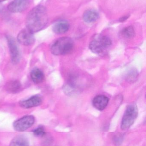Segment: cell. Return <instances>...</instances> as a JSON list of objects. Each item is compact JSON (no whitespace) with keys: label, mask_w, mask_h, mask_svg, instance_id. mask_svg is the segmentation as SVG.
Segmentation results:
<instances>
[{"label":"cell","mask_w":146,"mask_h":146,"mask_svg":"<svg viewBox=\"0 0 146 146\" xmlns=\"http://www.w3.org/2000/svg\"><path fill=\"white\" fill-rule=\"evenodd\" d=\"M48 22L47 10L44 6L39 5L29 12L26 19L27 28L33 33L43 29Z\"/></svg>","instance_id":"obj_1"},{"label":"cell","mask_w":146,"mask_h":146,"mask_svg":"<svg viewBox=\"0 0 146 146\" xmlns=\"http://www.w3.org/2000/svg\"><path fill=\"white\" fill-rule=\"evenodd\" d=\"M112 42L109 37L98 34L92 39L89 48L94 54L103 56L108 52L111 47Z\"/></svg>","instance_id":"obj_2"},{"label":"cell","mask_w":146,"mask_h":146,"mask_svg":"<svg viewBox=\"0 0 146 146\" xmlns=\"http://www.w3.org/2000/svg\"><path fill=\"white\" fill-rule=\"evenodd\" d=\"M73 47V40L70 38L64 37L58 38L52 44L51 51L55 55H63L71 52Z\"/></svg>","instance_id":"obj_3"},{"label":"cell","mask_w":146,"mask_h":146,"mask_svg":"<svg viewBox=\"0 0 146 146\" xmlns=\"http://www.w3.org/2000/svg\"><path fill=\"white\" fill-rule=\"evenodd\" d=\"M138 115V108L136 105H129L126 108L121 123V129L126 130L133 124Z\"/></svg>","instance_id":"obj_4"},{"label":"cell","mask_w":146,"mask_h":146,"mask_svg":"<svg viewBox=\"0 0 146 146\" xmlns=\"http://www.w3.org/2000/svg\"><path fill=\"white\" fill-rule=\"evenodd\" d=\"M35 120L33 116H25L15 121L13 124V127L15 131L23 132L31 127L34 124Z\"/></svg>","instance_id":"obj_5"},{"label":"cell","mask_w":146,"mask_h":146,"mask_svg":"<svg viewBox=\"0 0 146 146\" xmlns=\"http://www.w3.org/2000/svg\"><path fill=\"white\" fill-rule=\"evenodd\" d=\"M11 61L14 64H17L20 60V53L15 40L12 37L7 36Z\"/></svg>","instance_id":"obj_6"},{"label":"cell","mask_w":146,"mask_h":146,"mask_svg":"<svg viewBox=\"0 0 146 146\" xmlns=\"http://www.w3.org/2000/svg\"><path fill=\"white\" fill-rule=\"evenodd\" d=\"M33 33L27 28L22 30L19 33L17 36L18 42L26 46L31 45L35 41Z\"/></svg>","instance_id":"obj_7"},{"label":"cell","mask_w":146,"mask_h":146,"mask_svg":"<svg viewBox=\"0 0 146 146\" xmlns=\"http://www.w3.org/2000/svg\"><path fill=\"white\" fill-rule=\"evenodd\" d=\"M29 5V0H14L9 3L7 8L11 13H21L25 10Z\"/></svg>","instance_id":"obj_8"},{"label":"cell","mask_w":146,"mask_h":146,"mask_svg":"<svg viewBox=\"0 0 146 146\" xmlns=\"http://www.w3.org/2000/svg\"><path fill=\"white\" fill-rule=\"evenodd\" d=\"M43 99L39 95H35L19 102L20 106L24 109H30L39 106L42 104Z\"/></svg>","instance_id":"obj_9"},{"label":"cell","mask_w":146,"mask_h":146,"mask_svg":"<svg viewBox=\"0 0 146 146\" xmlns=\"http://www.w3.org/2000/svg\"><path fill=\"white\" fill-rule=\"evenodd\" d=\"M109 102V99L106 96L99 95L94 98L92 103L93 106L97 110L102 111L106 108Z\"/></svg>","instance_id":"obj_10"},{"label":"cell","mask_w":146,"mask_h":146,"mask_svg":"<svg viewBox=\"0 0 146 146\" xmlns=\"http://www.w3.org/2000/svg\"><path fill=\"white\" fill-rule=\"evenodd\" d=\"M69 28V24L66 20H60L56 22L53 26V31L56 34H63L67 32Z\"/></svg>","instance_id":"obj_11"},{"label":"cell","mask_w":146,"mask_h":146,"mask_svg":"<svg viewBox=\"0 0 146 146\" xmlns=\"http://www.w3.org/2000/svg\"><path fill=\"white\" fill-rule=\"evenodd\" d=\"M9 146H29V142L25 136L18 135L12 139Z\"/></svg>","instance_id":"obj_12"},{"label":"cell","mask_w":146,"mask_h":146,"mask_svg":"<svg viewBox=\"0 0 146 146\" xmlns=\"http://www.w3.org/2000/svg\"><path fill=\"white\" fill-rule=\"evenodd\" d=\"M99 18V14L97 11L90 9L86 11L83 15V19L87 23H91L96 21Z\"/></svg>","instance_id":"obj_13"},{"label":"cell","mask_w":146,"mask_h":146,"mask_svg":"<svg viewBox=\"0 0 146 146\" xmlns=\"http://www.w3.org/2000/svg\"><path fill=\"white\" fill-rule=\"evenodd\" d=\"M31 76L33 81L36 84L43 82L44 79L43 73L38 68L33 69L31 72Z\"/></svg>","instance_id":"obj_14"},{"label":"cell","mask_w":146,"mask_h":146,"mask_svg":"<svg viewBox=\"0 0 146 146\" xmlns=\"http://www.w3.org/2000/svg\"><path fill=\"white\" fill-rule=\"evenodd\" d=\"M20 82L17 80L12 81L7 84L6 88L7 91L12 93H16L21 89Z\"/></svg>","instance_id":"obj_15"},{"label":"cell","mask_w":146,"mask_h":146,"mask_svg":"<svg viewBox=\"0 0 146 146\" xmlns=\"http://www.w3.org/2000/svg\"><path fill=\"white\" fill-rule=\"evenodd\" d=\"M122 33L124 37L128 38H131L134 36L135 31L132 27L129 26L123 29Z\"/></svg>","instance_id":"obj_16"},{"label":"cell","mask_w":146,"mask_h":146,"mask_svg":"<svg viewBox=\"0 0 146 146\" xmlns=\"http://www.w3.org/2000/svg\"><path fill=\"white\" fill-rule=\"evenodd\" d=\"M33 134L37 137H43L46 134L45 129L43 126H39L32 131Z\"/></svg>","instance_id":"obj_17"},{"label":"cell","mask_w":146,"mask_h":146,"mask_svg":"<svg viewBox=\"0 0 146 146\" xmlns=\"http://www.w3.org/2000/svg\"><path fill=\"white\" fill-rule=\"evenodd\" d=\"M138 76V74L137 71L135 70V69H132L129 71L127 75V80L129 82H133V81L135 80Z\"/></svg>","instance_id":"obj_18"},{"label":"cell","mask_w":146,"mask_h":146,"mask_svg":"<svg viewBox=\"0 0 146 146\" xmlns=\"http://www.w3.org/2000/svg\"><path fill=\"white\" fill-rule=\"evenodd\" d=\"M6 1V0H0V3L4 1Z\"/></svg>","instance_id":"obj_19"}]
</instances>
